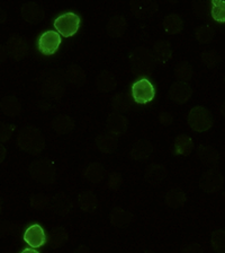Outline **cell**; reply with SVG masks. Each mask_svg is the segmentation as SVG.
I'll return each instance as SVG.
<instances>
[{
    "instance_id": "obj_42",
    "label": "cell",
    "mask_w": 225,
    "mask_h": 253,
    "mask_svg": "<svg viewBox=\"0 0 225 253\" xmlns=\"http://www.w3.org/2000/svg\"><path fill=\"white\" fill-rule=\"evenodd\" d=\"M15 130V126L9 124H1V129H0V140L1 144L7 142L13 136Z\"/></svg>"
},
{
    "instance_id": "obj_32",
    "label": "cell",
    "mask_w": 225,
    "mask_h": 253,
    "mask_svg": "<svg viewBox=\"0 0 225 253\" xmlns=\"http://www.w3.org/2000/svg\"><path fill=\"white\" fill-rule=\"evenodd\" d=\"M197 157L199 158L200 162H203L206 165L215 164L219 161V153L216 152L215 148L208 145H202L197 148L196 152Z\"/></svg>"
},
{
    "instance_id": "obj_15",
    "label": "cell",
    "mask_w": 225,
    "mask_h": 253,
    "mask_svg": "<svg viewBox=\"0 0 225 253\" xmlns=\"http://www.w3.org/2000/svg\"><path fill=\"white\" fill-rule=\"evenodd\" d=\"M144 176L145 180L149 182V184L157 187V185L162 183L165 177L168 176V169L163 164L153 163L145 169Z\"/></svg>"
},
{
    "instance_id": "obj_6",
    "label": "cell",
    "mask_w": 225,
    "mask_h": 253,
    "mask_svg": "<svg viewBox=\"0 0 225 253\" xmlns=\"http://www.w3.org/2000/svg\"><path fill=\"white\" fill-rule=\"evenodd\" d=\"M41 92L50 98L62 97L65 92V79L60 75H51L41 83Z\"/></svg>"
},
{
    "instance_id": "obj_18",
    "label": "cell",
    "mask_w": 225,
    "mask_h": 253,
    "mask_svg": "<svg viewBox=\"0 0 225 253\" xmlns=\"http://www.w3.org/2000/svg\"><path fill=\"white\" fill-rule=\"evenodd\" d=\"M95 86L101 93L112 92L117 86L116 77L110 71H101L100 74L97 75L96 79H95Z\"/></svg>"
},
{
    "instance_id": "obj_46",
    "label": "cell",
    "mask_w": 225,
    "mask_h": 253,
    "mask_svg": "<svg viewBox=\"0 0 225 253\" xmlns=\"http://www.w3.org/2000/svg\"><path fill=\"white\" fill-rule=\"evenodd\" d=\"M21 253H38L36 250H34L33 248H29V249H25V250H23Z\"/></svg>"
},
{
    "instance_id": "obj_49",
    "label": "cell",
    "mask_w": 225,
    "mask_h": 253,
    "mask_svg": "<svg viewBox=\"0 0 225 253\" xmlns=\"http://www.w3.org/2000/svg\"><path fill=\"white\" fill-rule=\"evenodd\" d=\"M223 199H224V201H225V193L223 195Z\"/></svg>"
},
{
    "instance_id": "obj_36",
    "label": "cell",
    "mask_w": 225,
    "mask_h": 253,
    "mask_svg": "<svg viewBox=\"0 0 225 253\" xmlns=\"http://www.w3.org/2000/svg\"><path fill=\"white\" fill-rule=\"evenodd\" d=\"M214 29L210 25H199L195 29V38L200 44H208L214 39Z\"/></svg>"
},
{
    "instance_id": "obj_41",
    "label": "cell",
    "mask_w": 225,
    "mask_h": 253,
    "mask_svg": "<svg viewBox=\"0 0 225 253\" xmlns=\"http://www.w3.org/2000/svg\"><path fill=\"white\" fill-rule=\"evenodd\" d=\"M122 184H123V177L120 173L114 172L110 174L107 180L108 189L112 190V191H117L122 187Z\"/></svg>"
},
{
    "instance_id": "obj_29",
    "label": "cell",
    "mask_w": 225,
    "mask_h": 253,
    "mask_svg": "<svg viewBox=\"0 0 225 253\" xmlns=\"http://www.w3.org/2000/svg\"><path fill=\"white\" fill-rule=\"evenodd\" d=\"M52 207L53 211L60 215H68L71 212L73 208L72 200L70 198L64 195V193H58L55 195L52 199Z\"/></svg>"
},
{
    "instance_id": "obj_25",
    "label": "cell",
    "mask_w": 225,
    "mask_h": 253,
    "mask_svg": "<svg viewBox=\"0 0 225 253\" xmlns=\"http://www.w3.org/2000/svg\"><path fill=\"white\" fill-rule=\"evenodd\" d=\"M153 54L157 59L158 62L165 63L172 58V49L171 44L164 40H158L153 44Z\"/></svg>"
},
{
    "instance_id": "obj_3",
    "label": "cell",
    "mask_w": 225,
    "mask_h": 253,
    "mask_svg": "<svg viewBox=\"0 0 225 253\" xmlns=\"http://www.w3.org/2000/svg\"><path fill=\"white\" fill-rule=\"evenodd\" d=\"M30 173L35 181L44 185L53 184L57 177L55 166L47 160L34 161L30 166Z\"/></svg>"
},
{
    "instance_id": "obj_16",
    "label": "cell",
    "mask_w": 225,
    "mask_h": 253,
    "mask_svg": "<svg viewBox=\"0 0 225 253\" xmlns=\"http://www.w3.org/2000/svg\"><path fill=\"white\" fill-rule=\"evenodd\" d=\"M95 144H96V147L99 149L101 153L112 154L113 152H115L117 148L118 139L116 134L108 131L98 134L96 137V140H95Z\"/></svg>"
},
{
    "instance_id": "obj_13",
    "label": "cell",
    "mask_w": 225,
    "mask_h": 253,
    "mask_svg": "<svg viewBox=\"0 0 225 253\" xmlns=\"http://www.w3.org/2000/svg\"><path fill=\"white\" fill-rule=\"evenodd\" d=\"M193 95V88L188 85V83L177 82L173 83L169 89V96L173 102L178 104H185L191 100Z\"/></svg>"
},
{
    "instance_id": "obj_27",
    "label": "cell",
    "mask_w": 225,
    "mask_h": 253,
    "mask_svg": "<svg viewBox=\"0 0 225 253\" xmlns=\"http://www.w3.org/2000/svg\"><path fill=\"white\" fill-rule=\"evenodd\" d=\"M51 126L55 132L59 134H66L71 132L74 128V121L69 116L65 114H60V116L55 117L52 122H51Z\"/></svg>"
},
{
    "instance_id": "obj_40",
    "label": "cell",
    "mask_w": 225,
    "mask_h": 253,
    "mask_svg": "<svg viewBox=\"0 0 225 253\" xmlns=\"http://www.w3.org/2000/svg\"><path fill=\"white\" fill-rule=\"evenodd\" d=\"M202 62L204 63L207 68L213 69L215 67L219 66V63L221 62V55L219 52H216L215 50H206L202 53Z\"/></svg>"
},
{
    "instance_id": "obj_7",
    "label": "cell",
    "mask_w": 225,
    "mask_h": 253,
    "mask_svg": "<svg viewBox=\"0 0 225 253\" xmlns=\"http://www.w3.org/2000/svg\"><path fill=\"white\" fill-rule=\"evenodd\" d=\"M132 96L134 102L139 104L151 102L156 96L155 86L147 78L139 79L132 85Z\"/></svg>"
},
{
    "instance_id": "obj_14",
    "label": "cell",
    "mask_w": 225,
    "mask_h": 253,
    "mask_svg": "<svg viewBox=\"0 0 225 253\" xmlns=\"http://www.w3.org/2000/svg\"><path fill=\"white\" fill-rule=\"evenodd\" d=\"M24 241L30 245L31 248H39L43 247L46 242V236L44 229L41 225L35 224L32 225L24 233Z\"/></svg>"
},
{
    "instance_id": "obj_10",
    "label": "cell",
    "mask_w": 225,
    "mask_h": 253,
    "mask_svg": "<svg viewBox=\"0 0 225 253\" xmlns=\"http://www.w3.org/2000/svg\"><path fill=\"white\" fill-rule=\"evenodd\" d=\"M6 51L8 55H10L15 60H22L29 53V45L21 35L14 34L8 39Z\"/></svg>"
},
{
    "instance_id": "obj_8",
    "label": "cell",
    "mask_w": 225,
    "mask_h": 253,
    "mask_svg": "<svg viewBox=\"0 0 225 253\" xmlns=\"http://www.w3.org/2000/svg\"><path fill=\"white\" fill-rule=\"evenodd\" d=\"M61 35L57 31H46L38 39V50L44 55H52L61 44Z\"/></svg>"
},
{
    "instance_id": "obj_45",
    "label": "cell",
    "mask_w": 225,
    "mask_h": 253,
    "mask_svg": "<svg viewBox=\"0 0 225 253\" xmlns=\"http://www.w3.org/2000/svg\"><path fill=\"white\" fill-rule=\"evenodd\" d=\"M74 253H92L90 252V250L88 248H86L85 245H80L76 251H74Z\"/></svg>"
},
{
    "instance_id": "obj_31",
    "label": "cell",
    "mask_w": 225,
    "mask_h": 253,
    "mask_svg": "<svg viewBox=\"0 0 225 253\" xmlns=\"http://www.w3.org/2000/svg\"><path fill=\"white\" fill-rule=\"evenodd\" d=\"M163 29L168 34H178L184 29V21L178 14H169L163 19Z\"/></svg>"
},
{
    "instance_id": "obj_28",
    "label": "cell",
    "mask_w": 225,
    "mask_h": 253,
    "mask_svg": "<svg viewBox=\"0 0 225 253\" xmlns=\"http://www.w3.org/2000/svg\"><path fill=\"white\" fill-rule=\"evenodd\" d=\"M1 111L8 117H17L22 113V103L15 96H5L2 97L0 103Z\"/></svg>"
},
{
    "instance_id": "obj_35",
    "label": "cell",
    "mask_w": 225,
    "mask_h": 253,
    "mask_svg": "<svg viewBox=\"0 0 225 253\" xmlns=\"http://www.w3.org/2000/svg\"><path fill=\"white\" fill-rule=\"evenodd\" d=\"M112 106L115 110V112H125L132 108L131 96L129 94L120 93L116 94L112 98Z\"/></svg>"
},
{
    "instance_id": "obj_12",
    "label": "cell",
    "mask_w": 225,
    "mask_h": 253,
    "mask_svg": "<svg viewBox=\"0 0 225 253\" xmlns=\"http://www.w3.org/2000/svg\"><path fill=\"white\" fill-rule=\"evenodd\" d=\"M22 17L24 21L30 24H38L41 23L45 17V13L43 8L37 5L36 2H25L21 9Z\"/></svg>"
},
{
    "instance_id": "obj_26",
    "label": "cell",
    "mask_w": 225,
    "mask_h": 253,
    "mask_svg": "<svg viewBox=\"0 0 225 253\" xmlns=\"http://www.w3.org/2000/svg\"><path fill=\"white\" fill-rule=\"evenodd\" d=\"M186 193L179 188H172L167 191L164 197V203L169 208L178 209L186 204Z\"/></svg>"
},
{
    "instance_id": "obj_5",
    "label": "cell",
    "mask_w": 225,
    "mask_h": 253,
    "mask_svg": "<svg viewBox=\"0 0 225 253\" xmlns=\"http://www.w3.org/2000/svg\"><path fill=\"white\" fill-rule=\"evenodd\" d=\"M54 27L62 37L71 38L77 33L80 27V17L74 13H64L54 21Z\"/></svg>"
},
{
    "instance_id": "obj_19",
    "label": "cell",
    "mask_w": 225,
    "mask_h": 253,
    "mask_svg": "<svg viewBox=\"0 0 225 253\" xmlns=\"http://www.w3.org/2000/svg\"><path fill=\"white\" fill-rule=\"evenodd\" d=\"M64 79L65 82H68L70 85L74 87L84 86L87 82L86 73L78 65H70L64 70Z\"/></svg>"
},
{
    "instance_id": "obj_11",
    "label": "cell",
    "mask_w": 225,
    "mask_h": 253,
    "mask_svg": "<svg viewBox=\"0 0 225 253\" xmlns=\"http://www.w3.org/2000/svg\"><path fill=\"white\" fill-rule=\"evenodd\" d=\"M133 15L139 19L151 17L158 11V3L152 0H134L129 3Z\"/></svg>"
},
{
    "instance_id": "obj_22",
    "label": "cell",
    "mask_w": 225,
    "mask_h": 253,
    "mask_svg": "<svg viewBox=\"0 0 225 253\" xmlns=\"http://www.w3.org/2000/svg\"><path fill=\"white\" fill-rule=\"evenodd\" d=\"M128 29V22L123 15H114L107 23V33L112 38H121Z\"/></svg>"
},
{
    "instance_id": "obj_38",
    "label": "cell",
    "mask_w": 225,
    "mask_h": 253,
    "mask_svg": "<svg viewBox=\"0 0 225 253\" xmlns=\"http://www.w3.org/2000/svg\"><path fill=\"white\" fill-rule=\"evenodd\" d=\"M211 15L214 21L225 23V1L224 0H212Z\"/></svg>"
},
{
    "instance_id": "obj_44",
    "label": "cell",
    "mask_w": 225,
    "mask_h": 253,
    "mask_svg": "<svg viewBox=\"0 0 225 253\" xmlns=\"http://www.w3.org/2000/svg\"><path fill=\"white\" fill-rule=\"evenodd\" d=\"M172 121H173V117H172L171 113H169V112L160 113L159 122L162 126H170L172 124Z\"/></svg>"
},
{
    "instance_id": "obj_17",
    "label": "cell",
    "mask_w": 225,
    "mask_h": 253,
    "mask_svg": "<svg viewBox=\"0 0 225 253\" xmlns=\"http://www.w3.org/2000/svg\"><path fill=\"white\" fill-rule=\"evenodd\" d=\"M128 119L122 116L120 112H113L108 116L107 128L109 132L116 134V136H122L128 130Z\"/></svg>"
},
{
    "instance_id": "obj_20",
    "label": "cell",
    "mask_w": 225,
    "mask_h": 253,
    "mask_svg": "<svg viewBox=\"0 0 225 253\" xmlns=\"http://www.w3.org/2000/svg\"><path fill=\"white\" fill-rule=\"evenodd\" d=\"M109 218L113 226H115L117 228H123L132 223L134 219V215L129 211L116 207L113 209L112 212H110Z\"/></svg>"
},
{
    "instance_id": "obj_37",
    "label": "cell",
    "mask_w": 225,
    "mask_h": 253,
    "mask_svg": "<svg viewBox=\"0 0 225 253\" xmlns=\"http://www.w3.org/2000/svg\"><path fill=\"white\" fill-rule=\"evenodd\" d=\"M211 244L215 252L225 253V231L224 229H218V231L212 233Z\"/></svg>"
},
{
    "instance_id": "obj_9",
    "label": "cell",
    "mask_w": 225,
    "mask_h": 253,
    "mask_svg": "<svg viewBox=\"0 0 225 253\" xmlns=\"http://www.w3.org/2000/svg\"><path fill=\"white\" fill-rule=\"evenodd\" d=\"M224 179L218 169H208L205 172L200 180V188L207 193H216L223 188Z\"/></svg>"
},
{
    "instance_id": "obj_33",
    "label": "cell",
    "mask_w": 225,
    "mask_h": 253,
    "mask_svg": "<svg viewBox=\"0 0 225 253\" xmlns=\"http://www.w3.org/2000/svg\"><path fill=\"white\" fill-rule=\"evenodd\" d=\"M69 240L68 232L63 227H54L49 234V244L51 248H62Z\"/></svg>"
},
{
    "instance_id": "obj_24",
    "label": "cell",
    "mask_w": 225,
    "mask_h": 253,
    "mask_svg": "<svg viewBox=\"0 0 225 253\" xmlns=\"http://www.w3.org/2000/svg\"><path fill=\"white\" fill-rule=\"evenodd\" d=\"M84 177L89 183L98 184L106 177V169L99 163H92L85 169Z\"/></svg>"
},
{
    "instance_id": "obj_30",
    "label": "cell",
    "mask_w": 225,
    "mask_h": 253,
    "mask_svg": "<svg viewBox=\"0 0 225 253\" xmlns=\"http://www.w3.org/2000/svg\"><path fill=\"white\" fill-rule=\"evenodd\" d=\"M173 148H175V153L178 155L188 156L194 150V141L186 134H179L178 137H176Z\"/></svg>"
},
{
    "instance_id": "obj_4",
    "label": "cell",
    "mask_w": 225,
    "mask_h": 253,
    "mask_svg": "<svg viewBox=\"0 0 225 253\" xmlns=\"http://www.w3.org/2000/svg\"><path fill=\"white\" fill-rule=\"evenodd\" d=\"M188 125L196 132H204L210 130L213 126V116L204 106H195L188 113Z\"/></svg>"
},
{
    "instance_id": "obj_43",
    "label": "cell",
    "mask_w": 225,
    "mask_h": 253,
    "mask_svg": "<svg viewBox=\"0 0 225 253\" xmlns=\"http://www.w3.org/2000/svg\"><path fill=\"white\" fill-rule=\"evenodd\" d=\"M181 253H204V251L198 243L191 242L181 248Z\"/></svg>"
},
{
    "instance_id": "obj_48",
    "label": "cell",
    "mask_w": 225,
    "mask_h": 253,
    "mask_svg": "<svg viewBox=\"0 0 225 253\" xmlns=\"http://www.w3.org/2000/svg\"><path fill=\"white\" fill-rule=\"evenodd\" d=\"M3 161V146H1V162Z\"/></svg>"
},
{
    "instance_id": "obj_21",
    "label": "cell",
    "mask_w": 225,
    "mask_h": 253,
    "mask_svg": "<svg viewBox=\"0 0 225 253\" xmlns=\"http://www.w3.org/2000/svg\"><path fill=\"white\" fill-rule=\"evenodd\" d=\"M153 146L148 140H139L132 146L129 157L135 161H144L152 155Z\"/></svg>"
},
{
    "instance_id": "obj_34",
    "label": "cell",
    "mask_w": 225,
    "mask_h": 253,
    "mask_svg": "<svg viewBox=\"0 0 225 253\" xmlns=\"http://www.w3.org/2000/svg\"><path fill=\"white\" fill-rule=\"evenodd\" d=\"M194 75V69L186 61H181L175 68V77L178 82L188 83L193 78Z\"/></svg>"
},
{
    "instance_id": "obj_2",
    "label": "cell",
    "mask_w": 225,
    "mask_h": 253,
    "mask_svg": "<svg viewBox=\"0 0 225 253\" xmlns=\"http://www.w3.org/2000/svg\"><path fill=\"white\" fill-rule=\"evenodd\" d=\"M129 61L132 70L137 75H150L158 63L152 51L145 46L136 47L129 55Z\"/></svg>"
},
{
    "instance_id": "obj_39",
    "label": "cell",
    "mask_w": 225,
    "mask_h": 253,
    "mask_svg": "<svg viewBox=\"0 0 225 253\" xmlns=\"http://www.w3.org/2000/svg\"><path fill=\"white\" fill-rule=\"evenodd\" d=\"M51 205V198L45 193H36L31 197V206L36 211H45Z\"/></svg>"
},
{
    "instance_id": "obj_50",
    "label": "cell",
    "mask_w": 225,
    "mask_h": 253,
    "mask_svg": "<svg viewBox=\"0 0 225 253\" xmlns=\"http://www.w3.org/2000/svg\"><path fill=\"white\" fill-rule=\"evenodd\" d=\"M224 82H225V77H224Z\"/></svg>"
},
{
    "instance_id": "obj_1",
    "label": "cell",
    "mask_w": 225,
    "mask_h": 253,
    "mask_svg": "<svg viewBox=\"0 0 225 253\" xmlns=\"http://www.w3.org/2000/svg\"><path fill=\"white\" fill-rule=\"evenodd\" d=\"M17 145L31 155H38L45 147V139L42 132L35 126H26L17 136Z\"/></svg>"
},
{
    "instance_id": "obj_23",
    "label": "cell",
    "mask_w": 225,
    "mask_h": 253,
    "mask_svg": "<svg viewBox=\"0 0 225 253\" xmlns=\"http://www.w3.org/2000/svg\"><path fill=\"white\" fill-rule=\"evenodd\" d=\"M78 206L82 211L94 212L97 209L98 200L92 190L81 191L78 196Z\"/></svg>"
},
{
    "instance_id": "obj_47",
    "label": "cell",
    "mask_w": 225,
    "mask_h": 253,
    "mask_svg": "<svg viewBox=\"0 0 225 253\" xmlns=\"http://www.w3.org/2000/svg\"><path fill=\"white\" fill-rule=\"evenodd\" d=\"M221 114L225 118V101L222 103V105H221Z\"/></svg>"
}]
</instances>
